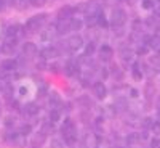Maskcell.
<instances>
[{
    "mask_svg": "<svg viewBox=\"0 0 160 148\" xmlns=\"http://www.w3.org/2000/svg\"><path fill=\"white\" fill-rule=\"evenodd\" d=\"M125 21H127V13L123 10L117 8L112 11V26L114 28H122L125 24Z\"/></svg>",
    "mask_w": 160,
    "mask_h": 148,
    "instance_id": "obj_1",
    "label": "cell"
},
{
    "mask_svg": "<svg viewBox=\"0 0 160 148\" xmlns=\"http://www.w3.org/2000/svg\"><path fill=\"white\" fill-rule=\"evenodd\" d=\"M43 19H45V15H38V16H34V18H31L28 23H26V29H28V31H31V32H34V31L40 29V26H42Z\"/></svg>",
    "mask_w": 160,
    "mask_h": 148,
    "instance_id": "obj_2",
    "label": "cell"
},
{
    "mask_svg": "<svg viewBox=\"0 0 160 148\" xmlns=\"http://www.w3.org/2000/svg\"><path fill=\"white\" fill-rule=\"evenodd\" d=\"M85 11L87 15H99L101 13V3L98 2V0H90L88 3H85Z\"/></svg>",
    "mask_w": 160,
    "mask_h": 148,
    "instance_id": "obj_3",
    "label": "cell"
},
{
    "mask_svg": "<svg viewBox=\"0 0 160 148\" xmlns=\"http://www.w3.org/2000/svg\"><path fill=\"white\" fill-rule=\"evenodd\" d=\"M56 31H58V34H64V32L71 31V19L69 18H59L56 23Z\"/></svg>",
    "mask_w": 160,
    "mask_h": 148,
    "instance_id": "obj_4",
    "label": "cell"
},
{
    "mask_svg": "<svg viewBox=\"0 0 160 148\" xmlns=\"http://www.w3.org/2000/svg\"><path fill=\"white\" fill-rule=\"evenodd\" d=\"M82 45H83V40H82V37H80V36H72V37L68 40V48H69L71 52H77Z\"/></svg>",
    "mask_w": 160,
    "mask_h": 148,
    "instance_id": "obj_5",
    "label": "cell"
},
{
    "mask_svg": "<svg viewBox=\"0 0 160 148\" xmlns=\"http://www.w3.org/2000/svg\"><path fill=\"white\" fill-rule=\"evenodd\" d=\"M93 92H95V95L98 98H104L106 93H108V89H106V85L102 82H96L95 85H93Z\"/></svg>",
    "mask_w": 160,
    "mask_h": 148,
    "instance_id": "obj_6",
    "label": "cell"
},
{
    "mask_svg": "<svg viewBox=\"0 0 160 148\" xmlns=\"http://www.w3.org/2000/svg\"><path fill=\"white\" fill-rule=\"evenodd\" d=\"M112 55H114V52H112V48H111L109 45H102V47L99 48V57H101V60L108 61V60L112 58Z\"/></svg>",
    "mask_w": 160,
    "mask_h": 148,
    "instance_id": "obj_7",
    "label": "cell"
},
{
    "mask_svg": "<svg viewBox=\"0 0 160 148\" xmlns=\"http://www.w3.org/2000/svg\"><path fill=\"white\" fill-rule=\"evenodd\" d=\"M64 73L68 74V76H72V74L78 73V64H75L74 61L66 63V66H64Z\"/></svg>",
    "mask_w": 160,
    "mask_h": 148,
    "instance_id": "obj_8",
    "label": "cell"
},
{
    "mask_svg": "<svg viewBox=\"0 0 160 148\" xmlns=\"http://www.w3.org/2000/svg\"><path fill=\"white\" fill-rule=\"evenodd\" d=\"M22 52H24V55L32 57V55H35V53H37V47L32 42H26L24 47H22Z\"/></svg>",
    "mask_w": 160,
    "mask_h": 148,
    "instance_id": "obj_9",
    "label": "cell"
},
{
    "mask_svg": "<svg viewBox=\"0 0 160 148\" xmlns=\"http://www.w3.org/2000/svg\"><path fill=\"white\" fill-rule=\"evenodd\" d=\"M61 130H62V134L64 132H75V126H74V123H72V119H64V123H62V126H61Z\"/></svg>",
    "mask_w": 160,
    "mask_h": 148,
    "instance_id": "obj_10",
    "label": "cell"
},
{
    "mask_svg": "<svg viewBox=\"0 0 160 148\" xmlns=\"http://www.w3.org/2000/svg\"><path fill=\"white\" fill-rule=\"evenodd\" d=\"M40 55H42V58H55L58 57V50L56 48H43L42 52H40Z\"/></svg>",
    "mask_w": 160,
    "mask_h": 148,
    "instance_id": "obj_11",
    "label": "cell"
},
{
    "mask_svg": "<svg viewBox=\"0 0 160 148\" xmlns=\"http://www.w3.org/2000/svg\"><path fill=\"white\" fill-rule=\"evenodd\" d=\"M149 47H152L158 55H160V37H157V36H154V37H151V40H149Z\"/></svg>",
    "mask_w": 160,
    "mask_h": 148,
    "instance_id": "obj_12",
    "label": "cell"
},
{
    "mask_svg": "<svg viewBox=\"0 0 160 148\" xmlns=\"http://www.w3.org/2000/svg\"><path fill=\"white\" fill-rule=\"evenodd\" d=\"M74 13V8L72 7H62L59 10V18H71Z\"/></svg>",
    "mask_w": 160,
    "mask_h": 148,
    "instance_id": "obj_13",
    "label": "cell"
},
{
    "mask_svg": "<svg viewBox=\"0 0 160 148\" xmlns=\"http://www.w3.org/2000/svg\"><path fill=\"white\" fill-rule=\"evenodd\" d=\"M50 105L55 106V108L61 105V97L58 95L56 92H51V93H50Z\"/></svg>",
    "mask_w": 160,
    "mask_h": 148,
    "instance_id": "obj_14",
    "label": "cell"
},
{
    "mask_svg": "<svg viewBox=\"0 0 160 148\" xmlns=\"http://www.w3.org/2000/svg\"><path fill=\"white\" fill-rule=\"evenodd\" d=\"M2 66L7 71H13V69H16V61L15 60H5V61H2Z\"/></svg>",
    "mask_w": 160,
    "mask_h": 148,
    "instance_id": "obj_15",
    "label": "cell"
},
{
    "mask_svg": "<svg viewBox=\"0 0 160 148\" xmlns=\"http://www.w3.org/2000/svg\"><path fill=\"white\" fill-rule=\"evenodd\" d=\"M64 142L68 145L75 143V132H64Z\"/></svg>",
    "mask_w": 160,
    "mask_h": 148,
    "instance_id": "obj_16",
    "label": "cell"
},
{
    "mask_svg": "<svg viewBox=\"0 0 160 148\" xmlns=\"http://www.w3.org/2000/svg\"><path fill=\"white\" fill-rule=\"evenodd\" d=\"M82 26H83V21L82 19H78V18H72L71 19V29L78 31V29H82Z\"/></svg>",
    "mask_w": 160,
    "mask_h": 148,
    "instance_id": "obj_17",
    "label": "cell"
},
{
    "mask_svg": "<svg viewBox=\"0 0 160 148\" xmlns=\"http://www.w3.org/2000/svg\"><path fill=\"white\" fill-rule=\"evenodd\" d=\"M26 113H28V114H37L38 113V106L35 105V103H28V105H26V110H24Z\"/></svg>",
    "mask_w": 160,
    "mask_h": 148,
    "instance_id": "obj_18",
    "label": "cell"
},
{
    "mask_svg": "<svg viewBox=\"0 0 160 148\" xmlns=\"http://www.w3.org/2000/svg\"><path fill=\"white\" fill-rule=\"evenodd\" d=\"M59 118H61V114H59L58 110H51L50 111V123H58Z\"/></svg>",
    "mask_w": 160,
    "mask_h": 148,
    "instance_id": "obj_19",
    "label": "cell"
},
{
    "mask_svg": "<svg viewBox=\"0 0 160 148\" xmlns=\"http://www.w3.org/2000/svg\"><path fill=\"white\" fill-rule=\"evenodd\" d=\"M98 24L101 26L102 29H106V28H108V19H106V16H104V13H102V11H101L99 15H98Z\"/></svg>",
    "mask_w": 160,
    "mask_h": 148,
    "instance_id": "obj_20",
    "label": "cell"
},
{
    "mask_svg": "<svg viewBox=\"0 0 160 148\" xmlns=\"http://www.w3.org/2000/svg\"><path fill=\"white\" fill-rule=\"evenodd\" d=\"M50 148H64V142L61 139H51Z\"/></svg>",
    "mask_w": 160,
    "mask_h": 148,
    "instance_id": "obj_21",
    "label": "cell"
},
{
    "mask_svg": "<svg viewBox=\"0 0 160 148\" xmlns=\"http://www.w3.org/2000/svg\"><path fill=\"white\" fill-rule=\"evenodd\" d=\"M31 130H32V127L29 126V124H24V126H21V129H19V135H29L31 134Z\"/></svg>",
    "mask_w": 160,
    "mask_h": 148,
    "instance_id": "obj_22",
    "label": "cell"
},
{
    "mask_svg": "<svg viewBox=\"0 0 160 148\" xmlns=\"http://www.w3.org/2000/svg\"><path fill=\"white\" fill-rule=\"evenodd\" d=\"M122 60H123L125 63H130V61L133 60V53H131L130 50H123V52H122Z\"/></svg>",
    "mask_w": 160,
    "mask_h": 148,
    "instance_id": "obj_23",
    "label": "cell"
},
{
    "mask_svg": "<svg viewBox=\"0 0 160 148\" xmlns=\"http://www.w3.org/2000/svg\"><path fill=\"white\" fill-rule=\"evenodd\" d=\"M133 79H135V80H141L142 79V73L139 71L138 64H135V68H133Z\"/></svg>",
    "mask_w": 160,
    "mask_h": 148,
    "instance_id": "obj_24",
    "label": "cell"
},
{
    "mask_svg": "<svg viewBox=\"0 0 160 148\" xmlns=\"http://www.w3.org/2000/svg\"><path fill=\"white\" fill-rule=\"evenodd\" d=\"M96 140H98V139H96L95 135H93V134H88V135L85 137V143H87L88 146H93V145L96 143Z\"/></svg>",
    "mask_w": 160,
    "mask_h": 148,
    "instance_id": "obj_25",
    "label": "cell"
},
{
    "mask_svg": "<svg viewBox=\"0 0 160 148\" xmlns=\"http://www.w3.org/2000/svg\"><path fill=\"white\" fill-rule=\"evenodd\" d=\"M146 24H148L149 28H157V16H149L146 19Z\"/></svg>",
    "mask_w": 160,
    "mask_h": 148,
    "instance_id": "obj_26",
    "label": "cell"
},
{
    "mask_svg": "<svg viewBox=\"0 0 160 148\" xmlns=\"http://www.w3.org/2000/svg\"><path fill=\"white\" fill-rule=\"evenodd\" d=\"M16 32H18V26H10V28L7 29V36H8V37H11V36L15 37Z\"/></svg>",
    "mask_w": 160,
    "mask_h": 148,
    "instance_id": "obj_27",
    "label": "cell"
},
{
    "mask_svg": "<svg viewBox=\"0 0 160 148\" xmlns=\"http://www.w3.org/2000/svg\"><path fill=\"white\" fill-rule=\"evenodd\" d=\"M93 53H95V44L91 42V44H88V45H87V50H85V55H87V57H91Z\"/></svg>",
    "mask_w": 160,
    "mask_h": 148,
    "instance_id": "obj_28",
    "label": "cell"
},
{
    "mask_svg": "<svg viewBox=\"0 0 160 148\" xmlns=\"http://www.w3.org/2000/svg\"><path fill=\"white\" fill-rule=\"evenodd\" d=\"M154 16H157V18H160V0H157V2L154 3Z\"/></svg>",
    "mask_w": 160,
    "mask_h": 148,
    "instance_id": "obj_29",
    "label": "cell"
},
{
    "mask_svg": "<svg viewBox=\"0 0 160 148\" xmlns=\"http://www.w3.org/2000/svg\"><path fill=\"white\" fill-rule=\"evenodd\" d=\"M151 130L155 134V135H160V121H157V123H154V124H152Z\"/></svg>",
    "mask_w": 160,
    "mask_h": 148,
    "instance_id": "obj_30",
    "label": "cell"
},
{
    "mask_svg": "<svg viewBox=\"0 0 160 148\" xmlns=\"http://www.w3.org/2000/svg\"><path fill=\"white\" fill-rule=\"evenodd\" d=\"M152 124H154V121H152L151 118H144V119H142V127H146V129L149 127V129H151Z\"/></svg>",
    "mask_w": 160,
    "mask_h": 148,
    "instance_id": "obj_31",
    "label": "cell"
},
{
    "mask_svg": "<svg viewBox=\"0 0 160 148\" xmlns=\"http://www.w3.org/2000/svg\"><path fill=\"white\" fill-rule=\"evenodd\" d=\"M154 0H142V8L149 10V8H154Z\"/></svg>",
    "mask_w": 160,
    "mask_h": 148,
    "instance_id": "obj_32",
    "label": "cell"
},
{
    "mask_svg": "<svg viewBox=\"0 0 160 148\" xmlns=\"http://www.w3.org/2000/svg\"><path fill=\"white\" fill-rule=\"evenodd\" d=\"M13 48H15V45L10 44V42H7V44L2 47V52H5V53H11V52H13Z\"/></svg>",
    "mask_w": 160,
    "mask_h": 148,
    "instance_id": "obj_33",
    "label": "cell"
},
{
    "mask_svg": "<svg viewBox=\"0 0 160 148\" xmlns=\"http://www.w3.org/2000/svg\"><path fill=\"white\" fill-rule=\"evenodd\" d=\"M29 2H31V5H34V7H42V5H45L47 0H29Z\"/></svg>",
    "mask_w": 160,
    "mask_h": 148,
    "instance_id": "obj_34",
    "label": "cell"
},
{
    "mask_svg": "<svg viewBox=\"0 0 160 148\" xmlns=\"http://www.w3.org/2000/svg\"><path fill=\"white\" fill-rule=\"evenodd\" d=\"M51 132V126L50 124H43V127H42V135H47V134H50Z\"/></svg>",
    "mask_w": 160,
    "mask_h": 148,
    "instance_id": "obj_35",
    "label": "cell"
},
{
    "mask_svg": "<svg viewBox=\"0 0 160 148\" xmlns=\"http://www.w3.org/2000/svg\"><path fill=\"white\" fill-rule=\"evenodd\" d=\"M148 47H146V45H141L139 48H138V55H148Z\"/></svg>",
    "mask_w": 160,
    "mask_h": 148,
    "instance_id": "obj_36",
    "label": "cell"
},
{
    "mask_svg": "<svg viewBox=\"0 0 160 148\" xmlns=\"http://www.w3.org/2000/svg\"><path fill=\"white\" fill-rule=\"evenodd\" d=\"M45 58H40V61H37V68L38 69H45Z\"/></svg>",
    "mask_w": 160,
    "mask_h": 148,
    "instance_id": "obj_37",
    "label": "cell"
},
{
    "mask_svg": "<svg viewBox=\"0 0 160 148\" xmlns=\"http://www.w3.org/2000/svg\"><path fill=\"white\" fill-rule=\"evenodd\" d=\"M5 76H7V69L3 66H0V79H5Z\"/></svg>",
    "mask_w": 160,
    "mask_h": 148,
    "instance_id": "obj_38",
    "label": "cell"
},
{
    "mask_svg": "<svg viewBox=\"0 0 160 148\" xmlns=\"http://www.w3.org/2000/svg\"><path fill=\"white\" fill-rule=\"evenodd\" d=\"M130 95H131L133 98H136V97L139 95V92H138L136 89H131V90H130Z\"/></svg>",
    "mask_w": 160,
    "mask_h": 148,
    "instance_id": "obj_39",
    "label": "cell"
},
{
    "mask_svg": "<svg viewBox=\"0 0 160 148\" xmlns=\"http://www.w3.org/2000/svg\"><path fill=\"white\" fill-rule=\"evenodd\" d=\"M11 124H15V119H11V118H7V121H5V126H11Z\"/></svg>",
    "mask_w": 160,
    "mask_h": 148,
    "instance_id": "obj_40",
    "label": "cell"
},
{
    "mask_svg": "<svg viewBox=\"0 0 160 148\" xmlns=\"http://www.w3.org/2000/svg\"><path fill=\"white\" fill-rule=\"evenodd\" d=\"M19 92H21V95H26V93H28V89H26V87H21Z\"/></svg>",
    "mask_w": 160,
    "mask_h": 148,
    "instance_id": "obj_41",
    "label": "cell"
},
{
    "mask_svg": "<svg viewBox=\"0 0 160 148\" xmlns=\"http://www.w3.org/2000/svg\"><path fill=\"white\" fill-rule=\"evenodd\" d=\"M58 68H59L58 64H51V66H50V69H51V71H58Z\"/></svg>",
    "mask_w": 160,
    "mask_h": 148,
    "instance_id": "obj_42",
    "label": "cell"
},
{
    "mask_svg": "<svg viewBox=\"0 0 160 148\" xmlns=\"http://www.w3.org/2000/svg\"><path fill=\"white\" fill-rule=\"evenodd\" d=\"M101 76H102V77H108V71L102 69V71H101Z\"/></svg>",
    "mask_w": 160,
    "mask_h": 148,
    "instance_id": "obj_43",
    "label": "cell"
},
{
    "mask_svg": "<svg viewBox=\"0 0 160 148\" xmlns=\"http://www.w3.org/2000/svg\"><path fill=\"white\" fill-rule=\"evenodd\" d=\"M3 3H5L3 0H0V8H3Z\"/></svg>",
    "mask_w": 160,
    "mask_h": 148,
    "instance_id": "obj_44",
    "label": "cell"
},
{
    "mask_svg": "<svg viewBox=\"0 0 160 148\" xmlns=\"http://www.w3.org/2000/svg\"><path fill=\"white\" fill-rule=\"evenodd\" d=\"M152 148H160V146H152Z\"/></svg>",
    "mask_w": 160,
    "mask_h": 148,
    "instance_id": "obj_45",
    "label": "cell"
}]
</instances>
